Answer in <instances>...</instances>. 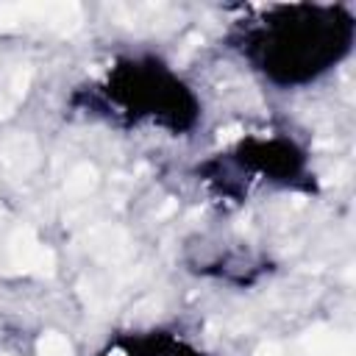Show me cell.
Segmentation results:
<instances>
[{"label":"cell","mask_w":356,"mask_h":356,"mask_svg":"<svg viewBox=\"0 0 356 356\" xmlns=\"http://www.w3.org/2000/svg\"><path fill=\"white\" fill-rule=\"evenodd\" d=\"M36 351L39 356H73V345L67 337L51 331V334H44L39 342H36Z\"/></svg>","instance_id":"3957f363"},{"label":"cell","mask_w":356,"mask_h":356,"mask_svg":"<svg viewBox=\"0 0 356 356\" xmlns=\"http://www.w3.org/2000/svg\"><path fill=\"white\" fill-rule=\"evenodd\" d=\"M240 137H242V128H240V125H229V128H220V131H217L220 145H229V142H234V140H240Z\"/></svg>","instance_id":"5b68a950"},{"label":"cell","mask_w":356,"mask_h":356,"mask_svg":"<svg viewBox=\"0 0 356 356\" xmlns=\"http://www.w3.org/2000/svg\"><path fill=\"white\" fill-rule=\"evenodd\" d=\"M256 356H281V348L273 345V342H267V345H262V348L256 351Z\"/></svg>","instance_id":"8992f818"},{"label":"cell","mask_w":356,"mask_h":356,"mask_svg":"<svg viewBox=\"0 0 356 356\" xmlns=\"http://www.w3.org/2000/svg\"><path fill=\"white\" fill-rule=\"evenodd\" d=\"M109 356H125V351H120V348H114V351L109 353Z\"/></svg>","instance_id":"ba28073f"},{"label":"cell","mask_w":356,"mask_h":356,"mask_svg":"<svg viewBox=\"0 0 356 356\" xmlns=\"http://www.w3.org/2000/svg\"><path fill=\"white\" fill-rule=\"evenodd\" d=\"M39 251L42 248L36 245L31 231H17L14 234V240H12V262L17 267H23V270H34V262H36Z\"/></svg>","instance_id":"6da1fadb"},{"label":"cell","mask_w":356,"mask_h":356,"mask_svg":"<svg viewBox=\"0 0 356 356\" xmlns=\"http://www.w3.org/2000/svg\"><path fill=\"white\" fill-rule=\"evenodd\" d=\"M6 356H9V353H6Z\"/></svg>","instance_id":"9c48e42d"},{"label":"cell","mask_w":356,"mask_h":356,"mask_svg":"<svg viewBox=\"0 0 356 356\" xmlns=\"http://www.w3.org/2000/svg\"><path fill=\"white\" fill-rule=\"evenodd\" d=\"M23 23V9L20 6H0V31H12Z\"/></svg>","instance_id":"277c9868"},{"label":"cell","mask_w":356,"mask_h":356,"mask_svg":"<svg viewBox=\"0 0 356 356\" xmlns=\"http://www.w3.org/2000/svg\"><path fill=\"white\" fill-rule=\"evenodd\" d=\"M95 181H98L95 167H92V164H78V167L70 173V178H67V192H73V195H86L89 190L95 187Z\"/></svg>","instance_id":"7a4b0ae2"},{"label":"cell","mask_w":356,"mask_h":356,"mask_svg":"<svg viewBox=\"0 0 356 356\" xmlns=\"http://www.w3.org/2000/svg\"><path fill=\"white\" fill-rule=\"evenodd\" d=\"M12 114V103L6 95H0V117H9Z\"/></svg>","instance_id":"52a82bcc"}]
</instances>
